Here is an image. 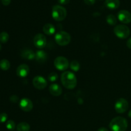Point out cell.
<instances>
[{
    "label": "cell",
    "mask_w": 131,
    "mask_h": 131,
    "mask_svg": "<svg viewBox=\"0 0 131 131\" xmlns=\"http://www.w3.org/2000/svg\"><path fill=\"white\" fill-rule=\"evenodd\" d=\"M61 83L64 87L69 90L74 89L77 85V78L72 72H64L61 75Z\"/></svg>",
    "instance_id": "1"
},
{
    "label": "cell",
    "mask_w": 131,
    "mask_h": 131,
    "mask_svg": "<svg viewBox=\"0 0 131 131\" xmlns=\"http://www.w3.org/2000/svg\"><path fill=\"white\" fill-rule=\"evenodd\" d=\"M127 127V120L122 116L114 118L110 124V129L113 131H125Z\"/></svg>",
    "instance_id": "2"
},
{
    "label": "cell",
    "mask_w": 131,
    "mask_h": 131,
    "mask_svg": "<svg viewBox=\"0 0 131 131\" xmlns=\"http://www.w3.org/2000/svg\"><path fill=\"white\" fill-rule=\"evenodd\" d=\"M67 10L61 5H54L52 8V17L56 21H62L66 18Z\"/></svg>",
    "instance_id": "3"
},
{
    "label": "cell",
    "mask_w": 131,
    "mask_h": 131,
    "mask_svg": "<svg viewBox=\"0 0 131 131\" xmlns=\"http://www.w3.org/2000/svg\"><path fill=\"white\" fill-rule=\"evenodd\" d=\"M55 41L59 46H65L69 44L71 40L70 34L66 31H60L55 35Z\"/></svg>",
    "instance_id": "4"
},
{
    "label": "cell",
    "mask_w": 131,
    "mask_h": 131,
    "mask_svg": "<svg viewBox=\"0 0 131 131\" xmlns=\"http://www.w3.org/2000/svg\"><path fill=\"white\" fill-rule=\"evenodd\" d=\"M114 33L117 37L122 39L127 38L130 35V29L129 27L123 24H119L116 26L114 28Z\"/></svg>",
    "instance_id": "5"
},
{
    "label": "cell",
    "mask_w": 131,
    "mask_h": 131,
    "mask_svg": "<svg viewBox=\"0 0 131 131\" xmlns=\"http://www.w3.org/2000/svg\"><path fill=\"white\" fill-rule=\"evenodd\" d=\"M54 65L58 70L64 71L69 68V62L66 58L63 56H58L54 60Z\"/></svg>",
    "instance_id": "6"
},
{
    "label": "cell",
    "mask_w": 131,
    "mask_h": 131,
    "mask_svg": "<svg viewBox=\"0 0 131 131\" xmlns=\"http://www.w3.org/2000/svg\"><path fill=\"white\" fill-rule=\"evenodd\" d=\"M115 108L118 113H124L129 108V103L126 99L120 98L116 101L115 105Z\"/></svg>",
    "instance_id": "7"
},
{
    "label": "cell",
    "mask_w": 131,
    "mask_h": 131,
    "mask_svg": "<svg viewBox=\"0 0 131 131\" xmlns=\"http://www.w3.org/2000/svg\"><path fill=\"white\" fill-rule=\"evenodd\" d=\"M47 40L45 35L42 33H38L33 38V43L36 47L38 49H42L46 47Z\"/></svg>",
    "instance_id": "8"
},
{
    "label": "cell",
    "mask_w": 131,
    "mask_h": 131,
    "mask_svg": "<svg viewBox=\"0 0 131 131\" xmlns=\"http://www.w3.org/2000/svg\"><path fill=\"white\" fill-rule=\"evenodd\" d=\"M33 84L37 89L43 90L47 86V83L44 78L41 75H37L33 78Z\"/></svg>",
    "instance_id": "9"
},
{
    "label": "cell",
    "mask_w": 131,
    "mask_h": 131,
    "mask_svg": "<svg viewBox=\"0 0 131 131\" xmlns=\"http://www.w3.org/2000/svg\"><path fill=\"white\" fill-rule=\"evenodd\" d=\"M117 17L118 19L124 24H129L131 22V14L127 10H122L119 11Z\"/></svg>",
    "instance_id": "10"
},
{
    "label": "cell",
    "mask_w": 131,
    "mask_h": 131,
    "mask_svg": "<svg viewBox=\"0 0 131 131\" xmlns=\"http://www.w3.org/2000/svg\"><path fill=\"white\" fill-rule=\"evenodd\" d=\"M19 106L23 111H25V112H29V111H31L33 109V104L30 99L24 98L20 100V102H19Z\"/></svg>",
    "instance_id": "11"
},
{
    "label": "cell",
    "mask_w": 131,
    "mask_h": 131,
    "mask_svg": "<svg viewBox=\"0 0 131 131\" xmlns=\"http://www.w3.org/2000/svg\"><path fill=\"white\" fill-rule=\"evenodd\" d=\"M17 75L20 78H26L29 73V67L26 64H22L17 69Z\"/></svg>",
    "instance_id": "12"
},
{
    "label": "cell",
    "mask_w": 131,
    "mask_h": 131,
    "mask_svg": "<svg viewBox=\"0 0 131 131\" xmlns=\"http://www.w3.org/2000/svg\"><path fill=\"white\" fill-rule=\"evenodd\" d=\"M47 58H48V56H47V52H45L43 50H39L36 52L35 59L37 62L40 63H43L46 62L47 60Z\"/></svg>",
    "instance_id": "13"
},
{
    "label": "cell",
    "mask_w": 131,
    "mask_h": 131,
    "mask_svg": "<svg viewBox=\"0 0 131 131\" xmlns=\"http://www.w3.org/2000/svg\"><path fill=\"white\" fill-rule=\"evenodd\" d=\"M49 92L51 95L55 97L60 96L62 93V88L59 84H52L49 86Z\"/></svg>",
    "instance_id": "14"
},
{
    "label": "cell",
    "mask_w": 131,
    "mask_h": 131,
    "mask_svg": "<svg viewBox=\"0 0 131 131\" xmlns=\"http://www.w3.org/2000/svg\"><path fill=\"white\" fill-rule=\"evenodd\" d=\"M104 5L107 8L111 10H115L120 6V0H106Z\"/></svg>",
    "instance_id": "15"
},
{
    "label": "cell",
    "mask_w": 131,
    "mask_h": 131,
    "mask_svg": "<svg viewBox=\"0 0 131 131\" xmlns=\"http://www.w3.org/2000/svg\"><path fill=\"white\" fill-rule=\"evenodd\" d=\"M21 56L26 60H33L35 58V53L32 50L26 49L22 51Z\"/></svg>",
    "instance_id": "16"
},
{
    "label": "cell",
    "mask_w": 131,
    "mask_h": 131,
    "mask_svg": "<svg viewBox=\"0 0 131 131\" xmlns=\"http://www.w3.org/2000/svg\"><path fill=\"white\" fill-rule=\"evenodd\" d=\"M43 33L47 35H52L55 32V27L53 24L47 23L43 26Z\"/></svg>",
    "instance_id": "17"
},
{
    "label": "cell",
    "mask_w": 131,
    "mask_h": 131,
    "mask_svg": "<svg viewBox=\"0 0 131 131\" xmlns=\"http://www.w3.org/2000/svg\"><path fill=\"white\" fill-rule=\"evenodd\" d=\"M17 131H29L30 130V125L26 122H20L17 125Z\"/></svg>",
    "instance_id": "18"
},
{
    "label": "cell",
    "mask_w": 131,
    "mask_h": 131,
    "mask_svg": "<svg viewBox=\"0 0 131 131\" xmlns=\"http://www.w3.org/2000/svg\"><path fill=\"white\" fill-rule=\"evenodd\" d=\"M10 67V63L6 59H3L0 61V69L3 70H8Z\"/></svg>",
    "instance_id": "19"
},
{
    "label": "cell",
    "mask_w": 131,
    "mask_h": 131,
    "mask_svg": "<svg viewBox=\"0 0 131 131\" xmlns=\"http://www.w3.org/2000/svg\"><path fill=\"white\" fill-rule=\"evenodd\" d=\"M106 21L111 26H114L116 25V23H117V19L116 18V17L114 15L112 14H110L107 16L106 17Z\"/></svg>",
    "instance_id": "20"
},
{
    "label": "cell",
    "mask_w": 131,
    "mask_h": 131,
    "mask_svg": "<svg viewBox=\"0 0 131 131\" xmlns=\"http://www.w3.org/2000/svg\"><path fill=\"white\" fill-rule=\"evenodd\" d=\"M70 69L74 72H78L80 69V64L76 60H73L70 63Z\"/></svg>",
    "instance_id": "21"
},
{
    "label": "cell",
    "mask_w": 131,
    "mask_h": 131,
    "mask_svg": "<svg viewBox=\"0 0 131 131\" xmlns=\"http://www.w3.org/2000/svg\"><path fill=\"white\" fill-rule=\"evenodd\" d=\"M9 39V35L6 32L3 31L0 33V42L2 43H6Z\"/></svg>",
    "instance_id": "22"
},
{
    "label": "cell",
    "mask_w": 131,
    "mask_h": 131,
    "mask_svg": "<svg viewBox=\"0 0 131 131\" xmlns=\"http://www.w3.org/2000/svg\"><path fill=\"white\" fill-rule=\"evenodd\" d=\"M6 127L7 128L8 130H12L15 129V124L13 120H8L6 123Z\"/></svg>",
    "instance_id": "23"
},
{
    "label": "cell",
    "mask_w": 131,
    "mask_h": 131,
    "mask_svg": "<svg viewBox=\"0 0 131 131\" xmlns=\"http://www.w3.org/2000/svg\"><path fill=\"white\" fill-rule=\"evenodd\" d=\"M58 75L56 72H51L48 75V79L51 82L56 81L58 79Z\"/></svg>",
    "instance_id": "24"
},
{
    "label": "cell",
    "mask_w": 131,
    "mask_h": 131,
    "mask_svg": "<svg viewBox=\"0 0 131 131\" xmlns=\"http://www.w3.org/2000/svg\"><path fill=\"white\" fill-rule=\"evenodd\" d=\"M8 118V115L5 113L0 114V123L6 122Z\"/></svg>",
    "instance_id": "25"
},
{
    "label": "cell",
    "mask_w": 131,
    "mask_h": 131,
    "mask_svg": "<svg viewBox=\"0 0 131 131\" xmlns=\"http://www.w3.org/2000/svg\"><path fill=\"white\" fill-rule=\"evenodd\" d=\"M10 101L12 102H13V103H16L19 101V98H18V97L17 95H12L10 97Z\"/></svg>",
    "instance_id": "26"
},
{
    "label": "cell",
    "mask_w": 131,
    "mask_h": 131,
    "mask_svg": "<svg viewBox=\"0 0 131 131\" xmlns=\"http://www.w3.org/2000/svg\"><path fill=\"white\" fill-rule=\"evenodd\" d=\"M96 0H84V3L88 5H92L95 3Z\"/></svg>",
    "instance_id": "27"
},
{
    "label": "cell",
    "mask_w": 131,
    "mask_h": 131,
    "mask_svg": "<svg viewBox=\"0 0 131 131\" xmlns=\"http://www.w3.org/2000/svg\"><path fill=\"white\" fill-rule=\"evenodd\" d=\"M70 0H58V3L61 5H67Z\"/></svg>",
    "instance_id": "28"
},
{
    "label": "cell",
    "mask_w": 131,
    "mask_h": 131,
    "mask_svg": "<svg viewBox=\"0 0 131 131\" xmlns=\"http://www.w3.org/2000/svg\"><path fill=\"white\" fill-rule=\"evenodd\" d=\"M10 2H11V0H1V3H2L3 5H5V6L8 5L10 3Z\"/></svg>",
    "instance_id": "29"
},
{
    "label": "cell",
    "mask_w": 131,
    "mask_h": 131,
    "mask_svg": "<svg viewBox=\"0 0 131 131\" xmlns=\"http://www.w3.org/2000/svg\"><path fill=\"white\" fill-rule=\"evenodd\" d=\"M127 46L131 49V38H129L127 42Z\"/></svg>",
    "instance_id": "30"
},
{
    "label": "cell",
    "mask_w": 131,
    "mask_h": 131,
    "mask_svg": "<svg viewBox=\"0 0 131 131\" xmlns=\"http://www.w3.org/2000/svg\"><path fill=\"white\" fill-rule=\"evenodd\" d=\"M97 131H108V130L105 127H101L100 129H98Z\"/></svg>",
    "instance_id": "31"
},
{
    "label": "cell",
    "mask_w": 131,
    "mask_h": 131,
    "mask_svg": "<svg viewBox=\"0 0 131 131\" xmlns=\"http://www.w3.org/2000/svg\"><path fill=\"white\" fill-rule=\"evenodd\" d=\"M128 116H129L130 118H131V110L129 112V114H128Z\"/></svg>",
    "instance_id": "32"
},
{
    "label": "cell",
    "mask_w": 131,
    "mask_h": 131,
    "mask_svg": "<svg viewBox=\"0 0 131 131\" xmlns=\"http://www.w3.org/2000/svg\"><path fill=\"white\" fill-rule=\"evenodd\" d=\"M1 43H0V50H1Z\"/></svg>",
    "instance_id": "33"
}]
</instances>
